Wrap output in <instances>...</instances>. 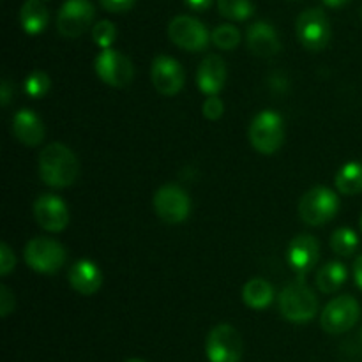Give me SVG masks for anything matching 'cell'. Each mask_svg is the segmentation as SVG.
I'll return each instance as SVG.
<instances>
[{
    "mask_svg": "<svg viewBox=\"0 0 362 362\" xmlns=\"http://www.w3.org/2000/svg\"><path fill=\"white\" fill-rule=\"evenodd\" d=\"M80 163L76 156L64 144H49L39 154V175L49 187H69L76 182Z\"/></svg>",
    "mask_w": 362,
    "mask_h": 362,
    "instance_id": "cell-1",
    "label": "cell"
},
{
    "mask_svg": "<svg viewBox=\"0 0 362 362\" xmlns=\"http://www.w3.org/2000/svg\"><path fill=\"white\" fill-rule=\"evenodd\" d=\"M279 313L293 324H306L317 315L318 299L313 290L299 278L283 288L278 297Z\"/></svg>",
    "mask_w": 362,
    "mask_h": 362,
    "instance_id": "cell-2",
    "label": "cell"
},
{
    "mask_svg": "<svg viewBox=\"0 0 362 362\" xmlns=\"http://www.w3.org/2000/svg\"><path fill=\"white\" fill-rule=\"evenodd\" d=\"M285 141V126L279 113L264 110L258 113L250 126V144L255 151L264 156H271L281 148Z\"/></svg>",
    "mask_w": 362,
    "mask_h": 362,
    "instance_id": "cell-3",
    "label": "cell"
},
{
    "mask_svg": "<svg viewBox=\"0 0 362 362\" xmlns=\"http://www.w3.org/2000/svg\"><path fill=\"white\" fill-rule=\"evenodd\" d=\"M339 209V198L332 189L324 186L311 187L299 202V216L306 225L322 226L331 221Z\"/></svg>",
    "mask_w": 362,
    "mask_h": 362,
    "instance_id": "cell-4",
    "label": "cell"
},
{
    "mask_svg": "<svg viewBox=\"0 0 362 362\" xmlns=\"http://www.w3.org/2000/svg\"><path fill=\"white\" fill-rule=\"evenodd\" d=\"M66 250L57 240L35 237L25 246V262L28 267L41 274H53L66 264Z\"/></svg>",
    "mask_w": 362,
    "mask_h": 362,
    "instance_id": "cell-5",
    "label": "cell"
},
{
    "mask_svg": "<svg viewBox=\"0 0 362 362\" xmlns=\"http://www.w3.org/2000/svg\"><path fill=\"white\" fill-rule=\"evenodd\" d=\"M296 32L304 48L311 52H320L329 45L331 39V25L327 14L318 7L303 11L296 21Z\"/></svg>",
    "mask_w": 362,
    "mask_h": 362,
    "instance_id": "cell-6",
    "label": "cell"
},
{
    "mask_svg": "<svg viewBox=\"0 0 362 362\" xmlns=\"http://www.w3.org/2000/svg\"><path fill=\"white\" fill-rule=\"evenodd\" d=\"M154 211L159 219L168 225H179L186 221L191 212L189 194L175 184H165L154 194Z\"/></svg>",
    "mask_w": 362,
    "mask_h": 362,
    "instance_id": "cell-7",
    "label": "cell"
},
{
    "mask_svg": "<svg viewBox=\"0 0 362 362\" xmlns=\"http://www.w3.org/2000/svg\"><path fill=\"white\" fill-rule=\"evenodd\" d=\"M209 362H240L243 339L230 324H219L209 332L205 343Z\"/></svg>",
    "mask_w": 362,
    "mask_h": 362,
    "instance_id": "cell-8",
    "label": "cell"
},
{
    "mask_svg": "<svg viewBox=\"0 0 362 362\" xmlns=\"http://www.w3.org/2000/svg\"><path fill=\"white\" fill-rule=\"evenodd\" d=\"M94 69L99 80L115 88L127 87L134 78L133 62L117 49H103L94 60Z\"/></svg>",
    "mask_w": 362,
    "mask_h": 362,
    "instance_id": "cell-9",
    "label": "cell"
},
{
    "mask_svg": "<svg viewBox=\"0 0 362 362\" xmlns=\"http://www.w3.org/2000/svg\"><path fill=\"white\" fill-rule=\"evenodd\" d=\"M361 317V306L354 297L339 296L324 308L320 325L329 334H343L357 324Z\"/></svg>",
    "mask_w": 362,
    "mask_h": 362,
    "instance_id": "cell-10",
    "label": "cell"
},
{
    "mask_svg": "<svg viewBox=\"0 0 362 362\" xmlns=\"http://www.w3.org/2000/svg\"><path fill=\"white\" fill-rule=\"evenodd\" d=\"M168 37L179 48L187 49V52H202L207 48L211 34L207 27L197 18L179 14L168 23Z\"/></svg>",
    "mask_w": 362,
    "mask_h": 362,
    "instance_id": "cell-11",
    "label": "cell"
},
{
    "mask_svg": "<svg viewBox=\"0 0 362 362\" xmlns=\"http://www.w3.org/2000/svg\"><path fill=\"white\" fill-rule=\"evenodd\" d=\"M94 18L90 0H66L57 14V28L64 37H78L87 30Z\"/></svg>",
    "mask_w": 362,
    "mask_h": 362,
    "instance_id": "cell-12",
    "label": "cell"
},
{
    "mask_svg": "<svg viewBox=\"0 0 362 362\" xmlns=\"http://www.w3.org/2000/svg\"><path fill=\"white\" fill-rule=\"evenodd\" d=\"M151 80L161 95H175L184 87V69L175 59L168 55H158L151 64Z\"/></svg>",
    "mask_w": 362,
    "mask_h": 362,
    "instance_id": "cell-13",
    "label": "cell"
},
{
    "mask_svg": "<svg viewBox=\"0 0 362 362\" xmlns=\"http://www.w3.org/2000/svg\"><path fill=\"white\" fill-rule=\"evenodd\" d=\"M34 218L46 232H62L69 223V211L55 194H41L34 204Z\"/></svg>",
    "mask_w": 362,
    "mask_h": 362,
    "instance_id": "cell-14",
    "label": "cell"
},
{
    "mask_svg": "<svg viewBox=\"0 0 362 362\" xmlns=\"http://www.w3.org/2000/svg\"><path fill=\"white\" fill-rule=\"evenodd\" d=\"M288 265L300 276L304 278L306 272H310L311 269L317 265L318 258H320V244H318L317 237L313 235H297L296 239L290 243L288 246Z\"/></svg>",
    "mask_w": 362,
    "mask_h": 362,
    "instance_id": "cell-15",
    "label": "cell"
},
{
    "mask_svg": "<svg viewBox=\"0 0 362 362\" xmlns=\"http://www.w3.org/2000/svg\"><path fill=\"white\" fill-rule=\"evenodd\" d=\"M226 81V64L219 55H207L197 71V85L207 98L218 95Z\"/></svg>",
    "mask_w": 362,
    "mask_h": 362,
    "instance_id": "cell-16",
    "label": "cell"
},
{
    "mask_svg": "<svg viewBox=\"0 0 362 362\" xmlns=\"http://www.w3.org/2000/svg\"><path fill=\"white\" fill-rule=\"evenodd\" d=\"M246 42L251 53L258 57H272L281 49L278 32L267 21H255L247 27Z\"/></svg>",
    "mask_w": 362,
    "mask_h": 362,
    "instance_id": "cell-17",
    "label": "cell"
},
{
    "mask_svg": "<svg viewBox=\"0 0 362 362\" xmlns=\"http://www.w3.org/2000/svg\"><path fill=\"white\" fill-rule=\"evenodd\" d=\"M13 134L20 144L37 147L45 140V124L32 110H20L13 117Z\"/></svg>",
    "mask_w": 362,
    "mask_h": 362,
    "instance_id": "cell-18",
    "label": "cell"
},
{
    "mask_svg": "<svg viewBox=\"0 0 362 362\" xmlns=\"http://www.w3.org/2000/svg\"><path fill=\"white\" fill-rule=\"evenodd\" d=\"M69 285L80 296H94L103 285L101 269L90 260H80L69 269Z\"/></svg>",
    "mask_w": 362,
    "mask_h": 362,
    "instance_id": "cell-19",
    "label": "cell"
},
{
    "mask_svg": "<svg viewBox=\"0 0 362 362\" xmlns=\"http://www.w3.org/2000/svg\"><path fill=\"white\" fill-rule=\"evenodd\" d=\"M272 299H274V290L271 283L265 281L264 278H253L244 285L243 300L251 310H265L272 303Z\"/></svg>",
    "mask_w": 362,
    "mask_h": 362,
    "instance_id": "cell-20",
    "label": "cell"
},
{
    "mask_svg": "<svg viewBox=\"0 0 362 362\" xmlns=\"http://www.w3.org/2000/svg\"><path fill=\"white\" fill-rule=\"evenodd\" d=\"M20 21L27 34L35 35L45 30L48 23V11L41 0H25L20 11Z\"/></svg>",
    "mask_w": 362,
    "mask_h": 362,
    "instance_id": "cell-21",
    "label": "cell"
},
{
    "mask_svg": "<svg viewBox=\"0 0 362 362\" xmlns=\"http://www.w3.org/2000/svg\"><path fill=\"white\" fill-rule=\"evenodd\" d=\"M336 187L346 197L362 193V163L350 161L338 170L334 177Z\"/></svg>",
    "mask_w": 362,
    "mask_h": 362,
    "instance_id": "cell-22",
    "label": "cell"
},
{
    "mask_svg": "<svg viewBox=\"0 0 362 362\" xmlns=\"http://www.w3.org/2000/svg\"><path fill=\"white\" fill-rule=\"evenodd\" d=\"M346 267L341 262H329L317 272V285L322 293H334L346 281Z\"/></svg>",
    "mask_w": 362,
    "mask_h": 362,
    "instance_id": "cell-23",
    "label": "cell"
},
{
    "mask_svg": "<svg viewBox=\"0 0 362 362\" xmlns=\"http://www.w3.org/2000/svg\"><path fill=\"white\" fill-rule=\"evenodd\" d=\"M359 246L357 233L350 228H338L331 237V247L339 257H350Z\"/></svg>",
    "mask_w": 362,
    "mask_h": 362,
    "instance_id": "cell-24",
    "label": "cell"
},
{
    "mask_svg": "<svg viewBox=\"0 0 362 362\" xmlns=\"http://www.w3.org/2000/svg\"><path fill=\"white\" fill-rule=\"evenodd\" d=\"M218 9L228 20H247L255 13V7L250 0H218Z\"/></svg>",
    "mask_w": 362,
    "mask_h": 362,
    "instance_id": "cell-25",
    "label": "cell"
},
{
    "mask_svg": "<svg viewBox=\"0 0 362 362\" xmlns=\"http://www.w3.org/2000/svg\"><path fill=\"white\" fill-rule=\"evenodd\" d=\"M49 87H52V80L45 71H32L27 78H25V94L32 99H41L48 94Z\"/></svg>",
    "mask_w": 362,
    "mask_h": 362,
    "instance_id": "cell-26",
    "label": "cell"
},
{
    "mask_svg": "<svg viewBox=\"0 0 362 362\" xmlns=\"http://www.w3.org/2000/svg\"><path fill=\"white\" fill-rule=\"evenodd\" d=\"M212 42L221 49H233L240 42L239 28L230 23L218 25L212 30Z\"/></svg>",
    "mask_w": 362,
    "mask_h": 362,
    "instance_id": "cell-27",
    "label": "cell"
},
{
    "mask_svg": "<svg viewBox=\"0 0 362 362\" xmlns=\"http://www.w3.org/2000/svg\"><path fill=\"white\" fill-rule=\"evenodd\" d=\"M117 37V28L115 25L110 20H101L94 25L92 28V39H94L95 45L103 49H108L113 45Z\"/></svg>",
    "mask_w": 362,
    "mask_h": 362,
    "instance_id": "cell-28",
    "label": "cell"
},
{
    "mask_svg": "<svg viewBox=\"0 0 362 362\" xmlns=\"http://www.w3.org/2000/svg\"><path fill=\"white\" fill-rule=\"evenodd\" d=\"M202 113H204L205 119L209 120L221 119L223 113H225V103H223V99L218 98V95H211V98H207L204 101Z\"/></svg>",
    "mask_w": 362,
    "mask_h": 362,
    "instance_id": "cell-29",
    "label": "cell"
},
{
    "mask_svg": "<svg viewBox=\"0 0 362 362\" xmlns=\"http://www.w3.org/2000/svg\"><path fill=\"white\" fill-rule=\"evenodd\" d=\"M16 265V257L6 243L0 244V274L7 276Z\"/></svg>",
    "mask_w": 362,
    "mask_h": 362,
    "instance_id": "cell-30",
    "label": "cell"
},
{
    "mask_svg": "<svg viewBox=\"0 0 362 362\" xmlns=\"http://www.w3.org/2000/svg\"><path fill=\"white\" fill-rule=\"evenodd\" d=\"M14 306H16V303H14L13 292L6 285H2L0 286V317H9L14 311Z\"/></svg>",
    "mask_w": 362,
    "mask_h": 362,
    "instance_id": "cell-31",
    "label": "cell"
},
{
    "mask_svg": "<svg viewBox=\"0 0 362 362\" xmlns=\"http://www.w3.org/2000/svg\"><path fill=\"white\" fill-rule=\"evenodd\" d=\"M101 6L106 11H112V13H124V11L131 9L134 4V0H99Z\"/></svg>",
    "mask_w": 362,
    "mask_h": 362,
    "instance_id": "cell-32",
    "label": "cell"
},
{
    "mask_svg": "<svg viewBox=\"0 0 362 362\" xmlns=\"http://www.w3.org/2000/svg\"><path fill=\"white\" fill-rule=\"evenodd\" d=\"M13 83H11L7 78H4L2 83H0V101H2V106H7L9 105L11 98H13Z\"/></svg>",
    "mask_w": 362,
    "mask_h": 362,
    "instance_id": "cell-33",
    "label": "cell"
},
{
    "mask_svg": "<svg viewBox=\"0 0 362 362\" xmlns=\"http://www.w3.org/2000/svg\"><path fill=\"white\" fill-rule=\"evenodd\" d=\"M191 9L194 11H205L212 4V0H184Z\"/></svg>",
    "mask_w": 362,
    "mask_h": 362,
    "instance_id": "cell-34",
    "label": "cell"
},
{
    "mask_svg": "<svg viewBox=\"0 0 362 362\" xmlns=\"http://www.w3.org/2000/svg\"><path fill=\"white\" fill-rule=\"evenodd\" d=\"M354 278H356L357 286L362 290V255L357 257L356 264H354Z\"/></svg>",
    "mask_w": 362,
    "mask_h": 362,
    "instance_id": "cell-35",
    "label": "cell"
},
{
    "mask_svg": "<svg viewBox=\"0 0 362 362\" xmlns=\"http://www.w3.org/2000/svg\"><path fill=\"white\" fill-rule=\"evenodd\" d=\"M322 2L329 7H343V6H346L350 0H322Z\"/></svg>",
    "mask_w": 362,
    "mask_h": 362,
    "instance_id": "cell-36",
    "label": "cell"
},
{
    "mask_svg": "<svg viewBox=\"0 0 362 362\" xmlns=\"http://www.w3.org/2000/svg\"><path fill=\"white\" fill-rule=\"evenodd\" d=\"M124 362H145L144 359H136V357H133V359H127V361H124Z\"/></svg>",
    "mask_w": 362,
    "mask_h": 362,
    "instance_id": "cell-37",
    "label": "cell"
},
{
    "mask_svg": "<svg viewBox=\"0 0 362 362\" xmlns=\"http://www.w3.org/2000/svg\"><path fill=\"white\" fill-rule=\"evenodd\" d=\"M361 230H362V218H361Z\"/></svg>",
    "mask_w": 362,
    "mask_h": 362,
    "instance_id": "cell-38",
    "label": "cell"
}]
</instances>
